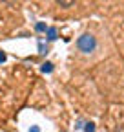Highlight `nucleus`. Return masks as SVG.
I'll return each instance as SVG.
<instances>
[{
	"instance_id": "1",
	"label": "nucleus",
	"mask_w": 124,
	"mask_h": 132,
	"mask_svg": "<svg viewBox=\"0 0 124 132\" xmlns=\"http://www.w3.org/2000/svg\"><path fill=\"white\" fill-rule=\"evenodd\" d=\"M77 48H79L82 53H91L93 50L97 48V40H95V37H93V35L84 33V35L79 37V40H77Z\"/></svg>"
},
{
	"instance_id": "2",
	"label": "nucleus",
	"mask_w": 124,
	"mask_h": 132,
	"mask_svg": "<svg viewBox=\"0 0 124 132\" xmlns=\"http://www.w3.org/2000/svg\"><path fill=\"white\" fill-rule=\"evenodd\" d=\"M46 33H48V40H55L58 37V29L57 28H48L46 29Z\"/></svg>"
},
{
	"instance_id": "3",
	"label": "nucleus",
	"mask_w": 124,
	"mask_h": 132,
	"mask_svg": "<svg viewBox=\"0 0 124 132\" xmlns=\"http://www.w3.org/2000/svg\"><path fill=\"white\" fill-rule=\"evenodd\" d=\"M38 53H42V55L48 53V46H46V42H44L42 39L38 40Z\"/></svg>"
},
{
	"instance_id": "4",
	"label": "nucleus",
	"mask_w": 124,
	"mask_h": 132,
	"mask_svg": "<svg viewBox=\"0 0 124 132\" xmlns=\"http://www.w3.org/2000/svg\"><path fill=\"white\" fill-rule=\"evenodd\" d=\"M42 72H44V73H51V72H53V64H51V62H44V64H42Z\"/></svg>"
},
{
	"instance_id": "5",
	"label": "nucleus",
	"mask_w": 124,
	"mask_h": 132,
	"mask_svg": "<svg viewBox=\"0 0 124 132\" xmlns=\"http://www.w3.org/2000/svg\"><path fill=\"white\" fill-rule=\"evenodd\" d=\"M60 7H69V6H73V2H71V0H58V2H57Z\"/></svg>"
},
{
	"instance_id": "6",
	"label": "nucleus",
	"mask_w": 124,
	"mask_h": 132,
	"mask_svg": "<svg viewBox=\"0 0 124 132\" xmlns=\"http://www.w3.org/2000/svg\"><path fill=\"white\" fill-rule=\"evenodd\" d=\"M84 130L86 132H95V125H93V123H86L84 125Z\"/></svg>"
},
{
	"instance_id": "7",
	"label": "nucleus",
	"mask_w": 124,
	"mask_h": 132,
	"mask_svg": "<svg viewBox=\"0 0 124 132\" xmlns=\"http://www.w3.org/2000/svg\"><path fill=\"white\" fill-rule=\"evenodd\" d=\"M35 29H37V31H46V29H48V28H46V24H44V22H37V26H35Z\"/></svg>"
},
{
	"instance_id": "8",
	"label": "nucleus",
	"mask_w": 124,
	"mask_h": 132,
	"mask_svg": "<svg viewBox=\"0 0 124 132\" xmlns=\"http://www.w3.org/2000/svg\"><path fill=\"white\" fill-rule=\"evenodd\" d=\"M2 62H6V53L0 52V64H2Z\"/></svg>"
},
{
	"instance_id": "9",
	"label": "nucleus",
	"mask_w": 124,
	"mask_h": 132,
	"mask_svg": "<svg viewBox=\"0 0 124 132\" xmlns=\"http://www.w3.org/2000/svg\"><path fill=\"white\" fill-rule=\"evenodd\" d=\"M29 132H40V128H38V127H31Z\"/></svg>"
}]
</instances>
